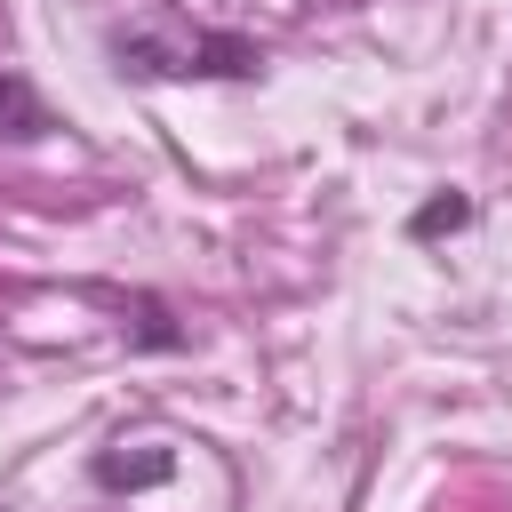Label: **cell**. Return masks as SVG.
Here are the masks:
<instances>
[{"instance_id":"obj_3","label":"cell","mask_w":512,"mask_h":512,"mask_svg":"<svg viewBox=\"0 0 512 512\" xmlns=\"http://www.w3.org/2000/svg\"><path fill=\"white\" fill-rule=\"evenodd\" d=\"M464 224H472V200L464 192H440V200H424L408 216V240H440V232H464Z\"/></svg>"},{"instance_id":"obj_2","label":"cell","mask_w":512,"mask_h":512,"mask_svg":"<svg viewBox=\"0 0 512 512\" xmlns=\"http://www.w3.org/2000/svg\"><path fill=\"white\" fill-rule=\"evenodd\" d=\"M56 128V112L40 104V88L24 80V72H0V136L8 144H32V136H48Z\"/></svg>"},{"instance_id":"obj_1","label":"cell","mask_w":512,"mask_h":512,"mask_svg":"<svg viewBox=\"0 0 512 512\" xmlns=\"http://www.w3.org/2000/svg\"><path fill=\"white\" fill-rule=\"evenodd\" d=\"M112 56L136 80H256V64H264V48L248 32L192 24L184 8H152V16L120 24L112 32Z\"/></svg>"}]
</instances>
